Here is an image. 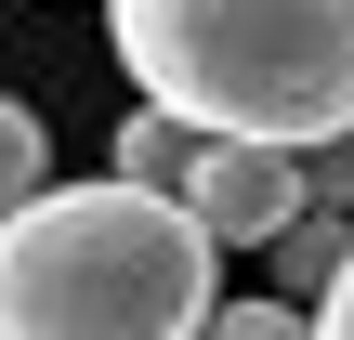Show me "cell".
<instances>
[{"mask_svg":"<svg viewBox=\"0 0 354 340\" xmlns=\"http://www.w3.org/2000/svg\"><path fill=\"white\" fill-rule=\"evenodd\" d=\"M223 301V236L171 183H39L0 210V340H184Z\"/></svg>","mask_w":354,"mask_h":340,"instance_id":"cell-1","label":"cell"},{"mask_svg":"<svg viewBox=\"0 0 354 340\" xmlns=\"http://www.w3.org/2000/svg\"><path fill=\"white\" fill-rule=\"evenodd\" d=\"M131 92L184 105L197 131L328 144L354 131V0H105Z\"/></svg>","mask_w":354,"mask_h":340,"instance_id":"cell-2","label":"cell"},{"mask_svg":"<svg viewBox=\"0 0 354 340\" xmlns=\"http://www.w3.org/2000/svg\"><path fill=\"white\" fill-rule=\"evenodd\" d=\"M184 210H197L223 249H276V236L315 210V157H302V144L210 131V144H197V170H184Z\"/></svg>","mask_w":354,"mask_h":340,"instance_id":"cell-3","label":"cell"},{"mask_svg":"<svg viewBox=\"0 0 354 340\" xmlns=\"http://www.w3.org/2000/svg\"><path fill=\"white\" fill-rule=\"evenodd\" d=\"M197 144H210V131H197L184 105H158V92H145V105L118 118V144H105V170H131V183H171V197H184V170H197Z\"/></svg>","mask_w":354,"mask_h":340,"instance_id":"cell-4","label":"cell"},{"mask_svg":"<svg viewBox=\"0 0 354 340\" xmlns=\"http://www.w3.org/2000/svg\"><path fill=\"white\" fill-rule=\"evenodd\" d=\"M342 249H354V210H328V197H315V210L276 236V288L315 314V301H328V275H342Z\"/></svg>","mask_w":354,"mask_h":340,"instance_id":"cell-5","label":"cell"},{"mask_svg":"<svg viewBox=\"0 0 354 340\" xmlns=\"http://www.w3.org/2000/svg\"><path fill=\"white\" fill-rule=\"evenodd\" d=\"M39 183H53V131H39V118L0 92V210H26Z\"/></svg>","mask_w":354,"mask_h":340,"instance_id":"cell-6","label":"cell"},{"mask_svg":"<svg viewBox=\"0 0 354 340\" xmlns=\"http://www.w3.org/2000/svg\"><path fill=\"white\" fill-rule=\"evenodd\" d=\"M210 328H236V340H276V328H302V301L276 288V301H210Z\"/></svg>","mask_w":354,"mask_h":340,"instance_id":"cell-7","label":"cell"},{"mask_svg":"<svg viewBox=\"0 0 354 340\" xmlns=\"http://www.w3.org/2000/svg\"><path fill=\"white\" fill-rule=\"evenodd\" d=\"M302 157H315V197H328V210H354V131H328V144H302Z\"/></svg>","mask_w":354,"mask_h":340,"instance_id":"cell-8","label":"cell"},{"mask_svg":"<svg viewBox=\"0 0 354 340\" xmlns=\"http://www.w3.org/2000/svg\"><path fill=\"white\" fill-rule=\"evenodd\" d=\"M315 328H342V340H354V249H342V275H328V301H315Z\"/></svg>","mask_w":354,"mask_h":340,"instance_id":"cell-9","label":"cell"}]
</instances>
